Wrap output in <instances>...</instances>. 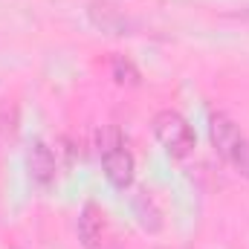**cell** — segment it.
<instances>
[{"label": "cell", "mask_w": 249, "mask_h": 249, "mask_svg": "<svg viewBox=\"0 0 249 249\" xmlns=\"http://www.w3.org/2000/svg\"><path fill=\"white\" fill-rule=\"evenodd\" d=\"M209 136H212V145H214V151H217L223 160H232L235 148L244 142V139H241V130H238V124L232 122L226 113H214V116L209 119Z\"/></svg>", "instance_id": "3957f363"}, {"label": "cell", "mask_w": 249, "mask_h": 249, "mask_svg": "<svg viewBox=\"0 0 249 249\" xmlns=\"http://www.w3.org/2000/svg\"><path fill=\"white\" fill-rule=\"evenodd\" d=\"M26 165H29V177H32L38 186H50V183L55 180V157H53V151H50L44 142H35V145L29 148Z\"/></svg>", "instance_id": "277c9868"}, {"label": "cell", "mask_w": 249, "mask_h": 249, "mask_svg": "<svg viewBox=\"0 0 249 249\" xmlns=\"http://www.w3.org/2000/svg\"><path fill=\"white\" fill-rule=\"evenodd\" d=\"M113 72H116V81H127V78H124V75H130V81H133V84H136V72H133V67H130V64L127 61H122V58H116V61H113Z\"/></svg>", "instance_id": "ba28073f"}, {"label": "cell", "mask_w": 249, "mask_h": 249, "mask_svg": "<svg viewBox=\"0 0 249 249\" xmlns=\"http://www.w3.org/2000/svg\"><path fill=\"white\" fill-rule=\"evenodd\" d=\"M102 168H105V177L110 180V186L127 188L133 183V157L127 154L124 145H113V148L102 151Z\"/></svg>", "instance_id": "7a4b0ae2"}, {"label": "cell", "mask_w": 249, "mask_h": 249, "mask_svg": "<svg viewBox=\"0 0 249 249\" xmlns=\"http://www.w3.org/2000/svg\"><path fill=\"white\" fill-rule=\"evenodd\" d=\"M78 238L87 249H99V241H102V214L93 203L84 206L81 217H78Z\"/></svg>", "instance_id": "5b68a950"}, {"label": "cell", "mask_w": 249, "mask_h": 249, "mask_svg": "<svg viewBox=\"0 0 249 249\" xmlns=\"http://www.w3.org/2000/svg\"><path fill=\"white\" fill-rule=\"evenodd\" d=\"M133 212H136L139 223H142L148 232H157V229L162 226V220H160V212L154 209V203H151V200H145V197H136V200H133Z\"/></svg>", "instance_id": "8992f818"}, {"label": "cell", "mask_w": 249, "mask_h": 249, "mask_svg": "<svg viewBox=\"0 0 249 249\" xmlns=\"http://www.w3.org/2000/svg\"><path fill=\"white\" fill-rule=\"evenodd\" d=\"M235 168H238V174L241 177H247L249 180V139H244L238 148H235V154H232V160H229Z\"/></svg>", "instance_id": "52a82bcc"}, {"label": "cell", "mask_w": 249, "mask_h": 249, "mask_svg": "<svg viewBox=\"0 0 249 249\" xmlns=\"http://www.w3.org/2000/svg\"><path fill=\"white\" fill-rule=\"evenodd\" d=\"M151 127H154L157 142H160L171 157L183 160V157H188V154L194 151V130H191V124H188L177 110H160V113L154 116Z\"/></svg>", "instance_id": "6da1fadb"}]
</instances>
